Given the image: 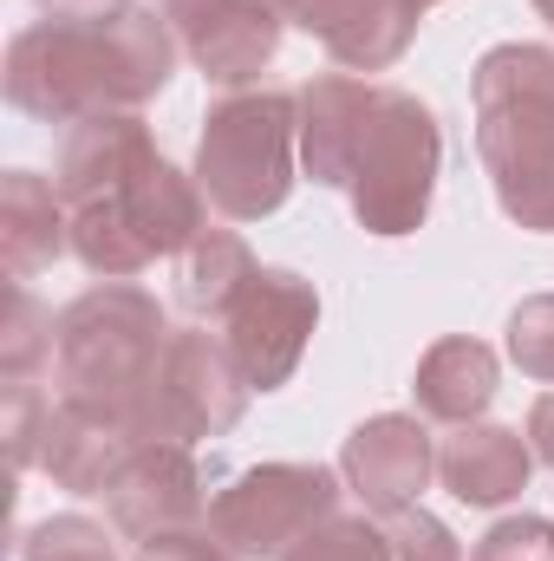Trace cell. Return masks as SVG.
I'll list each match as a JSON object with an SVG mask.
<instances>
[{
	"instance_id": "23",
	"label": "cell",
	"mask_w": 554,
	"mask_h": 561,
	"mask_svg": "<svg viewBox=\"0 0 554 561\" xmlns=\"http://www.w3.org/2000/svg\"><path fill=\"white\" fill-rule=\"evenodd\" d=\"M470 561H554V529L542 516H509L476 542Z\"/></svg>"
},
{
	"instance_id": "24",
	"label": "cell",
	"mask_w": 554,
	"mask_h": 561,
	"mask_svg": "<svg viewBox=\"0 0 554 561\" xmlns=\"http://www.w3.org/2000/svg\"><path fill=\"white\" fill-rule=\"evenodd\" d=\"M138 561H235V556L216 536H203V529H170V536L138 542Z\"/></svg>"
},
{
	"instance_id": "22",
	"label": "cell",
	"mask_w": 554,
	"mask_h": 561,
	"mask_svg": "<svg viewBox=\"0 0 554 561\" xmlns=\"http://www.w3.org/2000/svg\"><path fill=\"white\" fill-rule=\"evenodd\" d=\"M385 536H392V561H470L457 549V536L424 510H399Z\"/></svg>"
},
{
	"instance_id": "5",
	"label": "cell",
	"mask_w": 554,
	"mask_h": 561,
	"mask_svg": "<svg viewBox=\"0 0 554 561\" xmlns=\"http://www.w3.org/2000/svg\"><path fill=\"white\" fill-rule=\"evenodd\" d=\"M430 183H437V118L417 99L379 85L372 125H366L353 176H346L353 216L372 236H412L430 209Z\"/></svg>"
},
{
	"instance_id": "6",
	"label": "cell",
	"mask_w": 554,
	"mask_h": 561,
	"mask_svg": "<svg viewBox=\"0 0 554 561\" xmlns=\"http://www.w3.org/2000/svg\"><path fill=\"white\" fill-rule=\"evenodd\" d=\"M339 510V477L320 463H262L242 470L209 503V536L235 561H280Z\"/></svg>"
},
{
	"instance_id": "12",
	"label": "cell",
	"mask_w": 554,
	"mask_h": 561,
	"mask_svg": "<svg viewBox=\"0 0 554 561\" xmlns=\"http://www.w3.org/2000/svg\"><path fill=\"white\" fill-rule=\"evenodd\" d=\"M143 437L125 419L112 412H92V405H46V424H39V463L59 490H79V496H105L118 483V470L131 463Z\"/></svg>"
},
{
	"instance_id": "16",
	"label": "cell",
	"mask_w": 554,
	"mask_h": 561,
	"mask_svg": "<svg viewBox=\"0 0 554 561\" xmlns=\"http://www.w3.org/2000/svg\"><path fill=\"white\" fill-rule=\"evenodd\" d=\"M417 412L437 424H470L496 399V353L483 340H437L417 359Z\"/></svg>"
},
{
	"instance_id": "10",
	"label": "cell",
	"mask_w": 554,
	"mask_h": 561,
	"mask_svg": "<svg viewBox=\"0 0 554 561\" xmlns=\"http://www.w3.org/2000/svg\"><path fill=\"white\" fill-rule=\"evenodd\" d=\"M339 470H346V483H353V496H359L366 510L399 516V510H417V490L430 483L437 450H430V431L417 419L385 412V419L359 424V431L346 437Z\"/></svg>"
},
{
	"instance_id": "13",
	"label": "cell",
	"mask_w": 554,
	"mask_h": 561,
	"mask_svg": "<svg viewBox=\"0 0 554 561\" xmlns=\"http://www.w3.org/2000/svg\"><path fill=\"white\" fill-rule=\"evenodd\" d=\"M424 0H300V26L346 66V72H385L417 33Z\"/></svg>"
},
{
	"instance_id": "26",
	"label": "cell",
	"mask_w": 554,
	"mask_h": 561,
	"mask_svg": "<svg viewBox=\"0 0 554 561\" xmlns=\"http://www.w3.org/2000/svg\"><path fill=\"white\" fill-rule=\"evenodd\" d=\"M529 437H535L542 463L554 470V392H542V399H535V419H529Z\"/></svg>"
},
{
	"instance_id": "18",
	"label": "cell",
	"mask_w": 554,
	"mask_h": 561,
	"mask_svg": "<svg viewBox=\"0 0 554 561\" xmlns=\"http://www.w3.org/2000/svg\"><path fill=\"white\" fill-rule=\"evenodd\" d=\"M262 275L249 242L235 229H203L183 262H176V300L196 313V320H229V307L249 294V280Z\"/></svg>"
},
{
	"instance_id": "11",
	"label": "cell",
	"mask_w": 554,
	"mask_h": 561,
	"mask_svg": "<svg viewBox=\"0 0 554 561\" xmlns=\"http://www.w3.org/2000/svg\"><path fill=\"white\" fill-rule=\"evenodd\" d=\"M105 496H112L118 529L138 536V542L170 536V529H196L209 516L203 510V477L189 463V444H138Z\"/></svg>"
},
{
	"instance_id": "21",
	"label": "cell",
	"mask_w": 554,
	"mask_h": 561,
	"mask_svg": "<svg viewBox=\"0 0 554 561\" xmlns=\"http://www.w3.org/2000/svg\"><path fill=\"white\" fill-rule=\"evenodd\" d=\"M20 561H118V556H112V542H105L99 523H85V516H53V523H39V529L26 536Z\"/></svg>"
},
{
	"instance_id": "29",
	"label": "cell",
	"mask_w": 554,
	"mask_h": 561,
	"mask_svg": "<svg viewBox=\"0 0 554 561\" xmlns=\"http://www.w3.org/2000/svg\"><path fill=\"white\" fill-rule=\"evenodd\" d=\"M424 7H430V0H424Z\"/></svg>"
},
{
	"instance_id": "14",
	"label": "cell",
	"mask_w": 554,
	"mask_h": 561,
	"mask_svg": "<svg viewBox=\"0 0 554 561\" xmlns=\"http://www.w3.org/2000/svg\"><path fill=\"white\" fill-rule=\"evenodd\" d=\"M372 105H379V85L366 79H346V72H326L300 92V150H307V170L313 183H346L353 176V157L359 138L372 125Z\"/></svg>"
},
{
	"instance_id": "2",
	"label": "cell",
	"mask_w": 554,
	"mask_h": 561,
	"mask_svg": "<svg viewBox=\"0 0 554 561\" xmlns=\"http://www.w3.org/2000/svg\"><path fill=\"white\" fill-rule=\"evenodd\" d=\"M476 144L496 176V203L522 229H554V53L496 46L476 79Z\"/></svg>"
},
{
	"instance_id": "27",
	"label": "cell",
	"mask_w": 554,
	"mask_h": 561,
	"mask_svg": "<svg viewBox=\"0 0 554 561\" xmlns=\"http://www.w3.org/2000/svg\"><path fill=\"white\" fill-rule=\"evenodd\" d=\"M262 7H268V13H280V20H287V13L300 20V0H262Z\"/></svg>"
},
{
	"instance_id": "28",
	"label": "cell",
	"mask_w": 554,
	"mask_h": 561,
	"mask_svg": "<svg viewBox=\"0 0 554 561\" xmlns=\"http://www.w3.org/2000/svg\"><path fill=\"white\" fill-rule=\"evenodd\" d=\"M535 7H542V13H549V20H554V0H535Z\"/></svg>"
},
{
	"instance_id": "1",
	"label": "cell",
	"mask_w": 554,
	"mask_h": 561,
	"mask_svg": "<svg viewBox=\"0 0 554 561\" xmlns=\"http://www.w3.org/2000/svg\"><path fill=\"white\" fill-rule=\"evenodd\" d=\"M176 72V39L157 13L118 20H39L7 53V99L53 125H85L99 112H131L150 92H163Z\"/></svg>"
},
{
	"instance_id": "19",
	"label": "cell",
	"mask_w": 554,
	"mask_h": 561,
	"mask_svg": "<svg viewBox=\"0 0 554 561\" xmlns=\"http://www.w3.org/2000/svg\"><path fill=\"white\" fill-rule=\"evenodd\" d=\"M280 561H392V536L366 516H326L313 536H300Z\"/></svg>"
},
{
	"instance_id": "4",
	"label": "cell",
	"mask_w": 554,
	"mask_h": 561,
	"mask_svg": "<svg viewBox=\"0 0 554 561\" xmlns=\"http://www.w3.org/2000/svg\"><path fill=\"white\" fill-rule=\"evenodd\" d=\"M196 190L229 222H255L293 190V99L287 92H242L209 112L196 150Z\"/></svg>"
},
{
	"instance_id": "7",
	"label": "cell",
	"mask_w": 554,
	"mask_h": 561,
	"mask_svg": "<svg viewBox=\"0 0 554 561\" xmlns=\"http://www.w3.org/2000/svg\"><path fill=\"white\" fill-rule=\"evenodd\" d=\"M242 399H249V379L242 366L229 359L222 340L209 333H170L163 346V366L150 379V399L138 412V437L143 444H196V437H216L242 419Z\"/></svg>"
},
{
	"instance_id": "9",
	"label": "cell",
	"mask_w": 554,
	"mask_h": 561,
	"mask_svg": "<svg viewBox=\"0 0 554 561\" xmlns=\"http://www.w3.org/2000/svg\"><path fill=\"white\" fill-rule=\"evenodd\" d=\"M163 20L176 26V46L216 85L255 79L280 39V13H268L262 0H163Z\"/></svg>"
},
{
	"instance_id": "15",
	"label": "cell",
	"mask_w": 554,
	"mask_h": 561,
	"mask_svg": "<svg viewBox=\"0 0 554 561\" xmlns=\"http://www.w3.org/2000/svg\"><path fill=\"white\" fill-rule=\"evenodd\" d=\"M437 477H443V490L457 503L496 510L529 483V444L516 431H503V424H457L437 444Z\"/></svg>"
},
{
	"instance_id": "20",
	"label": "cell",
	"mask_w": 554,
	"mask_h": 561,
	"mask_svg": "<svg viewBox=\"0 0 554 561\" xmlns=\"http://www.w3.org/2000/svg\"><path fill=\"white\" fill-rule=\"evenodd\" d=\"M509 359L529 379L554 386V294H535L509 313Z\"/></svg>"
},
{
	"instance_id": "17",
	"label": "cell",
	"mask_w": 554,
	"mask_h": 561,
	"mask_svg": "<svg viewBox=\"0 0 554 561\" xmlns=\"http://www.w3.org/2000/svg\"><path fill=\"white\" fill-rule=\"evenodd\" d=\"M66 196H59V183H39L33 170H13L7 176V196H0V255H7V275L26 280L39 275L59 249H66V229H72V216L59 209Z\"/></svg>"
},
{
	"instance_id": "25",
	"label": "cell",
	"mask_w": 554,
	"mask_h": 561,
	"mask_svg": "<svg viewBox=\"0 0 554 561\" xmlns=\"http://www.w3.org/2000/svg\"><path fill=\"white\" fill-rule=\"evenodd\" d=\"M39 13L85 26V20H118V13H131V0H39Z\"/></svg>"
},
{
	"instance_id": "3",
	"label": "cell",
	"mask_w": 554,
	"mask_h": 561,
	"mask_svg": "<svg viewBox=\"0 0 554 561\" xmlns=\"http://www.w3.org/2000/svg\"><path fill=\"white\" fill-rule=\"evenodd\" d=\"M163 346H170V327H163V307L143 287H131V280L92 287L53 327V379H59V399L92 405V412H112V419H125L138 431L150 379L163 366Z\"/></svg>"
},
{
	"instance_id": "8",
	"label": "cell",
	"mask_w": 554,
	"mask_h": 561,
	"mask_svg": "<svg viewBox=\"0 0 554 561\" xmlns=\"http://www.w3.org/2000/svg\"><path fill=\"white\" fill-rule=\"evenodd\" d=\"M313 320H320V300H313V287L300 275L262 268V275L249 280V294H242V300L229 307V320H222V346H229V359L242 366L249 392L287 386V373H293L300 353H307Z\"/></svg>"
}]
</instances>
